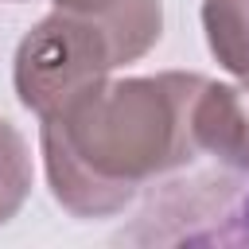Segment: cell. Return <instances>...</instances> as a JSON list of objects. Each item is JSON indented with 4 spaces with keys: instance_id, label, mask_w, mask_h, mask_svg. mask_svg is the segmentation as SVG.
Listing matches in <instances>:
<instances>
[{
    "instance_id": "obj_1",
    "label": "cell",
    "mask_w": 249,
    "mask_h": 249,
    "mask_svg": "<svg viewBox=\"0 0 249 249\" xmlns=\"http://www.w3.org/2000/svg\"><path fill=\"white\" fill-rule=\"evenodd\" d=\"M202 74H144L93 82L43 113L39 144L54 202L74 218H113L198 163L191 105Z\"/></svg>"
},
{
    "instance_id": "obj_2",
    "label": "cell",
    "mask_w": 249,
    "mask_h": 249,
    "mask_svg": "<svg viewBox=\"0 0 249 249\" xmlns=\"http://www.w3.org/2000/svg\"><path fill=\"white\" fill-rule=\"evenodd\" d=\"M163 31L160 0H113L105 8H54L16 47L12 82L23 109L51 113L70 93L105 82L144 58Z\"/></svg>"
},
{
    "instance_id": "obj_3",
    "label": "cell",
    "mask_w": 249,
    "mask_h": 249,
    "mask_svg": "<svg viewBox=\"0 0 249 249\" xmlns=\"http://www.w3.org/2000/svg\"><path fill=\"white\" fill-rule=\"evenodd\" d=\"M191 136L198 163L249 171V82L202 78L191 105Z\"/></svg>"
},
{
    "instance_id": "obj_4",
    "label": "cell",
    "mask_w": 249,
    "mask_h": 249,
    "mask_svg": "<svg viewBox=\"0 0 249 249\" xmlns=\"http://www.w3.org/2000/svg\"><path fill=\"white\" fill-rule=\"evenodd\" d=\"M206 210L198 214L187 241L210 245H249V171H222Z\"/></svg>"
},
{
    "instance_id": "obj_5",
    "label": "cell",
    "mask_w": 249,
    "mask_h": 249,
    "mask_svg": "<svg viewBox=\"0 0 249 249\" xmlns=\"http://www.w3.org/2000/svg\"><path fill=\"white\" fill-rule=\"evenodd\" d=\"M202 31L218 66L249 82V0H202Z\"/></svg>"
},
{
    "instance_id": "obj_6",
    "label": "cell",
    "mask_w": 249,
    "mask_h": 249,
    "mask_svg": "<svg viewBox=\"0 0 249 249\" xmlns=\"http://www.w3.org/2000/svg\"><path fill=\"white\" fill-rule=\"evenodd\" d=\"M31 152L23 132L0 117V226L19 214V206L31 195Z\"/></svg>"
},
{
    "instance_id": "obj_7",
    "label": "cell",
    "mask_w": 249,
    "mask_h": 249,
    "mask_svg": "<svg viewBox=\"0 0 249 249\" xmlns=\"http://www.w3.org/2000/svg\"><path fill=\"white\" fill-rule=\"evenodd\" d=\"M12 4H23V0H12ZM54 8H105V4H113V0H51Z\"/></svg>"
}]
</instances>
